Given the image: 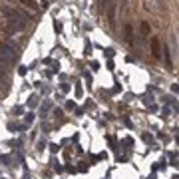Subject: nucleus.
Segmentation results:
<instances>
[{
    "mask_svg": "<svg viewBox=\"0 0 179 179\" xmlns=\"http://www.w3.org/2000/svg\"><path fill=\"white\" fill-rule=\"evenodd\" d=\"M125 40H127V42L133 40V32H131V26H130V24L125 26Z\"/></svg>",
    "mask_w": 179,
    "mask_h": 179,
    "instance_id": "nucleus-3",
    "label": "nucleus"
},
{
    "mask_svg": "<svg viewBox=\"0 0 179 179\" xmlns=\"http://www.w3.org/2000/svg\"><path fill=\"white\" fill-rule=\"evenodd\" d=\"M151 50H153V56H155V58L161 56V52H159V40H157V38L151 40Z\"/></svg>",
    "mask_w": 179,
    "mask_h": 179,
    "instance_id": "nucleus-2",
    "label": "nucleus"
},
{
    "mask_svg": "<svg viewBox=\"0 0 179 179\" xmlns=\"http://www.w3.org/2000/svg\"><path fill=\"white\" fill-rule=\"evenodd\" d=\"M32 121H34V113H28V116H26V123L30 125Z\"/></svg>",
    "mask_w": 179,
    "mask_h": 179,
    "instance_id": "nucleus-4",
    "label": "nucleus"
},
{
    "mask_svg": "<svg viewBox=\"0 0 179 179\" xmlns=\"http://www.w3.org/2000/svg\"><path fill=\"white\" fill-rule=\"evenodd\" d=\"M12 58H16V48L10 44H2L0 46V62H8Z\"/></svg>",
    "mask_w": 179,
    "mask_h": 179,
    "instance_id": "nucleus-1",
    "label": "nucleus"
},
{
    "mask_svg": "<svg viewBox=\"0 0 179 179\" xmlns=\"http://www.w3.org/2000/svg\"><path fill=\"white\" fill-rule=\"evenodd\" d=\"M103 2H106V4H110V2H116V0H103Z\"/></svg>",
    "mask_w": 179,
    "mask_h": 179,
    "instance_id": "nucleus-5",
    "label": "nucleus"
}]
</instances>
